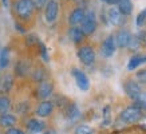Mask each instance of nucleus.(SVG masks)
Wrapping results in <instances>:
<instances>
[{
	"label": "nucleus",
	"mask_w": 146,
	"mask_h": 134,
	"mask_svg": "<svg viewBox=\"0 0 146 134\" xmlns=\"http://www.w3.org/2000/svg\"><path fill=\"white\" fill-rule=\"evenodd\" d=\"M15 13L22 22H28L35 12V5L32 0H16L13 4Z\"/></svg>",
	"instance_id": "obj_1"
},
{
	"label": "nucleus",
	"mask_w": 146,
	"mask_h": 134,
	"mask_svg": "<svg viewBox=\"0 0 146 134\" xmlns=\"http://www.w3.org/2000/svg\"><path fill=\"white\" fill-rule=\"evenodd\" d=\"M143 117V110L137 105H131V106L126 107L123 111L119 114V119L123 123H137L138 121Z\"/></svg>",
	"instance_id": "obj_2"
},
{
	"label": "nucleus",
	"mask_w": 146,
	"mask_h": 134,
	"mask_svg": "<svg viewBox=\"0 0 146 134\" xmlns=\"http://www.w3.org/2000/svg\"><path fill=\"white\" fill-rule=\"evenodd\" d=\"M80 30L84 34V36H91L94 32L97 31V18H95V13L93 11H87L84 15V19L82 20V23L79 24Z\"/></svg>",
	"instance_id": "obj_3"
},
{
	"label": "nucleus",
	"mask_w": 146,
	"mask_h": 134,
	"mask_svg": "<svg viewBox=\"0 0 146 134\" xmlns=\"http://www.w3.org/2000/svg\"><path fill=\"white\" fill-rule=\"evenodd\" d=\"M76 55H78V59L83 63L84 66H93L95 63V58H97L94 48L89 44L80 46L78 51H76Z\"/></svg>",
	"instance_id": "obj_4"
},
{
	"label": "nucleus",
	"mask_w": 146,
	"mask_h": 134,
	"mask_svg": "<svg viewBox=\"0 0 146 134\" xmlns=\"http://www.w3.org/2000/svg\"><path fill=\"white\" fill-rule=\"evenodd\" d=\"M59 15V1L58 0H48V3L44 7V19L48 24L56 22Z\"/></svg>",
	"instance_id": "obj_5"
},
{
	"label": "nucleus",
	"mask_w": 146,
	"mask_h": 134,
	"mask_svg": "<svg viewBox=\"0 0 146 134\" xmlns=\"http://www.w3.org/2000/svg\"><path fill=\"white\" fill-rule=\"evenodd\" d=\"M115 50H117V44H115L114 35H109L101 46V55L103 58H111L115 54Z\"/></svg>",
	"instance_id": "obj_6"
},
{
	"label": "nucleus",
	"mask_w": 146,
	"mask_h": 134,
	"mask_svg": "<svg viewBox=\"0 0 146 134\" xmlns=\"http://www.w3.org/2000/svg\"><path fill=\"white\" fill-rule=\"evenodd\" d=\"M52 94H54V85L50 80L40 82L39 85H38V87H36V97L39 99H42V101L48 99Z\"/></svg>",
	"instance_id": "obj_7"
},
{
	"label": "nucleus",
	"mask_w": 146,
	"mask_h": 134,
	"mask_svg": "<svg viewBox=\"0 0 146 134\" xmlns=\"http://www.w3.org/2000/svg\"><path fill=\"white\" fill-rule=\"evenodd\" d=\"M125 91H126L129 98H131L133 101H135L137 97L141 94L142 87L135 79L130 78V79H127L126 82H125Z\"/></svg>",
	"instance_id": "obj_8"
},
{
	"label": "nucleus",
	"mask_w": 146,
	"mask_h": 134,
	"mask_svg": "<svg viewBox=\"0 0 146 134\" xmlns=\"http://www.w3.org/2000/svg\"><path fill=\"white\" fill-rule=\"evenodd\" d=\"M54 111V103L52 101H48V99H46V101H42V102L38 105L35 110V114L38 115V118H47L52 114Z\"/></svg>",
	"instance_id": "obj_9"
},
{
	"label": "nucleus",
	"mask_w": 146,
	"mask_h": 134,
	"mask_svg": "<svg viewBox=\"0 0 146 134\" xmlns=\"http://www.w3.org/2000/svg\"><path fill=\"white\" fill-rule=\"evenodd\" d=\"M72 76H74V79H75V82H76V86H78L80 90L87 91V90L90 89V80H89V78H87V75H86L82 70L74 68V70H72Z\"/></svg>",
	"instance_id": "obj_10"
},
{
	"label": "nucleus",
	"mask_w": 146,
	"mask_h": 134,
	"mask_svg": "<svg viewBox=\"0 0 146 134\" xmlns=\"http://www.w3.org/2000/svg\"><path fill=\"white\" fill-rule=\"evenodd\" d=\"M131 36L133 35H131L127 30H125V28L119 30V31L117 32V35L114 36L117 47H119V48H126L129 46V43H130V40H131Z\"/></svg>",
	"instance_id": "obj_11"
},
{
	"label": "nucleus",
	"mask_w": 146,
	"mask_h": 134,
	"mask_svg": "<svg viewBox=\"0 0 146 134\" xmlns=\"http://www.w3.org/2000/svg\"><path fill=\"white\" fill-rule=\"evenodd\" d=\"M26 127L30 134H38V133H42L46 129V123L43 121H40L39 118H30L27 121Z\"/></svg>",
	"instance_id": "obj_12"
},
{
	"label": "nucleus",
	"mask_w": 146,
	"mask_h": 134,
	"mask_svg": "<svg viewBox=\"0 0 146 134\" xmlns=\"http://www.w3.org/2000/svg\"><path fill=\"white\" fill-rule=\"evenodd\" d=\"M84 15H86V11H84L82 7H76L71 11V13L68 15V24L71 27L72 26H79L82 20L84 19Z\"/></svg>",
	"instance_id": "obj_13"
},
{
	"label": "nucleus",
	"mask_w": 146,
	"mask_h": 134,
	"mask_svg": "<svg viewBox=\"0 0 146 134\" xmlns=\"http://www.w3.org/2000/svg\"><path fill=\"white\" fill-rule=\"evenodd\" d=\"M15 74L20 78H26L28 74H31V64L28 60H19L15 64Z\"/></svg>",
	"instance_id": "obj_14"
},
{
	"label": "nucleus",
	"mask_w": 146,
	"mask_h": 134,
	"mask_svg": "<svg viewBox=\"0 0 146 134\" xmlns=\"http://www.w3.org/2000/svg\"><path fill=\"white\" fill-rule=\"evenodd\" d=\"M13 87V76L11 74H4L0 78V94H8Z\"/></svg>",
	"instance_id": "obj_15"
},
{
	"label": "nucleus",
	"mask_w": 146,
	"mask_h": 134,
	"mask_svg": "<svg viewBox=\"0 0 146 134\" xmlns=\"http://www.w3.org/2000/svg\"><path fill=\"white\" fill-rule=\"evenodd\" d=\"M107 19H109V22H110L113 26H121L125 20V16L118 11V8L111 7V8L109 9V12H107Z\"/></svg>",
	"instance_id": "obj_16"
},
{
	"label": "nucleus",
	"mask_w": 146,
	"mask_h": 134,
	"mask_svg": "<svg viewBox=\"0 0 146 134\" xmlns=\"http://www.w3.org/2000/svg\"><path fill=\"white\" fill-rule=\"evenodd\" d=\"M143 63H146V52L145 54H134L127 63V70L129 71H133V70L138 68V67L141 66V64H143Z\"/></svg>",
	"instance_id": "obj_17"
},
{
	"label": "nucleus",
	"mask_w": 146,
	"mask_h": 134,
	"mask_svg": "<svg viewBox=\"0 0 146 134\" xmlns=\"http://www.w3.org/2000/svg\"><path fill=\"white\" fill-rule=\"evenodd\" d=\"M68 36L72 40V43H75V44H82L84 40V34L82 32L80 27L78 26H72L68 30Z\"/></svg>",
	"instance_id": "obj_18"
},
{
	"label": "nucleus",
	"mask_w": 146,
	"mask_h": 134,
	"mask_svg": "<svg viewBox=\"0 0 146 134\" xmlns=\"http://www.w3.org/2000/svg\"><path fill=\"white\" fill-rule=\"evenodd\" d=\"M16 122H18V118H16V115H13V114H9V113L0 114V126L1 127L9 129V127L16 125Z\"/></svg>",
	"instance_id": "obj_19"
},
{
	"label": "nucleus",
	"mask_w": 146,
	"mask_h": 134,
	"mask_svg": "<svg viewBox=\"0 0 146 134\" xmlns=\"http://www.w3.org/2000/svg\"><path fill=\"white\" fill-rule=\"evenodd\" d=\"M117 8L123 16H129V15L133 13V1L131 0H118Z\"/></svg>",
	"instance_id": "obj_20"
},
{
	"label": "nucleus",
	"mask_w": 146,
	"mask_h": 134,
	"mask_svg": "<svg viewBox=\"0 0 146 134\" xmlns=\"http://www.w3.org/2000/svg\"><path fill=\"white\" fill-rule=\"evenodd\" d=\"M63 110H64V114H66V117L70 121H76L78 118H79V115H80L79 109H78V106H76L75 103L68 102V105H67Z\"/></svg>",
	"instance_id": "obj_21"
},
{
	"label": "nucleus",
	"mask_w": 146,
	"mask_h": 134,
	"mask_svg": "<svg viewBox=\"0 0 146 134\" xmlns=\"http://www.w3.org/2000/svg\"><path fill=\"white\" fill-rule=\"evenodd\" d=\"M31 78H32V80L40 83L43 80H47L48 72H47V70H46L44 67H36V68H34L31 71Z\"/></svg>",
	"instance_id": "obj_22"
},
{
	"label": "nucleus",
	"mask_w": 146,
	"mask_h": 134,
	"mask_svg": "<svg viewBox=\"0 0 146 134\" xmlns=\"http://www.w3.org/2000/svg\"><path fill=\"white\" fill-rule=\"evenodd\" d=\"M11 109V99L5 94H0V114L7 113Z\"/></svg>",
	"instance_id": "obj_23"
},
{
	"label": "nucleus",
	"mask_w": 146,
	"mask_h": 134,
	"mask_svg": "<svg viewBox=\"0 0 146 134\" xmlns=\"http://www.w3.org/2000/svg\"><path fill=\"white\" fill-rule=\"evenodd\" d=\"M9 64V54L8 48H3L0 51V70L7 68Z\"/></svg>",
	"instance_id": "obj_24"
},
{
	"label": "nucleus",
	"mask_w": 146,
	"mask_h": 134,
	"mask_svg": "<svg viewBox=\"0 0 146 134\" xmlns=\"http://www.w3.org/2000/svg\"><path fill=\"white\" fill-rule=\"evenodd\" d=\"M141 43H142V39L139 38V35H134V36H131V40L129 43L127 48L131 50V51H137L141 47Z\"/></svg>",
	"instance_id": "obj_25"
},
{
	"label": "nucleus",
	"mask_w": 146,
	"mask_h": 134,
	"mask_svg": "<svg viewBox=\"0 0 146 134\" xmlns=\"http://www.w3.org/2000/svg\"><path fill=\"white\" fill-rule=\"evenodd\" d=\"M54 105H56L58 107H60V109H64V107L68 105V99L66 98V97H63V95H56L55 97V99H54Z\"/></svg>",
	"instance_id": "obj_26"
},
{
	"label": "nucleus",
	"mask_w": 146,
	"mask_h": 134,
	"mask_svg": "<svg viewBox=\"0 0 146 134\" xmlns=\"http://www.w3.org/2000/svg\"><path fill=\"white\" fill-rule=\"evenodd\" d=\"M134 102L138 107H141L142 110H146V91H141V94L138 95Z\"/></svg>",
	"instance_id": "obj_27"
},
{
	"label": "nucleus",
	"mask_w": 146,
	"mask_h": 134,
	"mask_svg": "<svg viewBox=\"0 0 146 134\" xmlns=\"http://www.w3.org/2000/svg\"><path fill=\"white\" fill-rule=\"evenodd\" d=\"M74 134H94V130L87 125H79L75 127Z\"/></svg>",
	"instance_id": "obj_28"
},
{
	"label": "nucleus",
	"mask_w": 146,
	"mask_h": 134,
	"mask_svg": "<svg viewBox=\"0 0 146 134\" xmlns=\"http://www.w3.org/2000/svg\"><path fill=\"white\" fill-rule=\"evenodd\" d=\"M135 23H137V27H143L146 24V8L142 9L141 12L137 15Z\"/></svg>",
	"instance_id": "obj_29"
},
{
	"label": "nucleus",
	"mask_w": 146,
	"mask_h": 134,
	"mask_svg": "<svg viewBox=\"0 0 146 134\" xmlns=\"http://www.w3.org/2000/svg\"><path fill=\"white\" fill-rule=\"evenodd\" d=\"M135 80L139 85H146V68H142L135 72Z\"/></svg>",
	"instance_id": "obj_30"
},
{
	"label": "nucleus",
	"mask_w": 146,
	"mask_h": 134,
	"mask_svg": "<svg viewBox=\"0 0 146 134\" xmlns=\"http://www.w3.org/2000/svg\"><path fill=\"white\" fill-rule=\"evenodd\" d=\"M38 44H39V47H40V54H42V58L44 59L46 62H48V54H47V48H46V46L43 44L42 42H39Z\"/></svg>",
	"instance_id": "obj_31"
},
{
	"label": "nucleus",
	"mask_w": 146,
	"mask_h": 134,
	"mask_svg": "<svg viewBox=\"0 0 146 134\" xmlns=\"http://www.w3.org/2000/svg\"><path fill=\"white\" fill-rule=\"evenodd\" d=\"M32 1H34V5H35V9L44 8L46 4L48 3V0H32Z\"/></svg>",
	"instance_id": "obj_32"
},
{
	"label": "nucleus",
	"mask_w": 146,
	"mask_h": 134,
	"mask_svg": "<svg viewBox=\"0 0 146 134\" xmlns=\"http://www.w3.org/2000/svg\"><path fill=\"white\" fill-rule=\"evenodd\" d=\"M28 109H30V105H28V102H22L18 105V111L19 113H27L28 111Z\"/></svg>",
	"instance_id": "obj_33"
},
{
	"label": "nucleus",
	"mask_w": 146,
	"mask_h": 134,
	"mask_svg": "<svg viewBox=\"0 0 146 134\" xmlns=\"http://www.w3.org/2000/svg\"><path fill=\"white\" fill-rule=\"evenodd\" d=\"M38 42H39V39H38L35 35H28L27 36V40H26V44L27 46H34V44H36Z\"/></svg>",
	"instance_id": "obj_34"
},
{
	"label": "nucleus",
	"mask_w": 146,
	"mask_h": 134,
	"mask_svg": "<svg viewBox=\"0 0 146 134\" xmlns=\"http://www.w3.org/2000/svg\"><path fill=\"white\" fill-rule=\"evenodd\" d=\"M5 134H26L23 130H20V129H18V127H9L7 131H5Z\"/></svg>",
	"instance_id": "obj_35"
},
{
	"label": "nucleus",
	"mask_w": 146,
	"mask_h": 134,
	"mask_svg": "<svg viewBox=\"0 0 146 134\" xmlns=\"http://www.w3.org/2000/svg\"><path fill=\"white\" fill-rule=\"evenodd\" d=\"M101 1L109 5H117V3H118V0H101Z\"/></svg>",
	"instance_id": "obj_36"
},
{
	"label": "nucleus",
	"mask_w": 146,
	"mask_h": 134,
	"mask_svg": "<svg viewBox=\"0 0 146 134\" xmlns=\"http://www.w3.org/2000/svg\"><path fill=\"white\" fill-rule=\"evenodd\" d=\"M15 27H16V30H18L19 32H22V34H24V32H26V28H24V27H22L19 23H15Z\"/></svg>",
	"instance_id": "obj_37"
},
{
	"label": "nucleus",
	"mask_w": 146,
	"mask_h": 134,
	"mask_svg": "<svg viewBox=\"0 0 146 134\" xmlns=\"http://www.w3.org/2000/svg\"><path fill=\"white\" fill-rule=\"evenodd\" d=\"M1 3H3V5H4L5 8H7V7H8V4H9L8 0H1Z\"/></svg>",
	"instance_id": "obj_38"
},
{
	"label": "nucleus",
	"mask_w": 146,
	"mask_h": 134,
	"mask_svg": "<svg viewBox=\"0 0 146 134\" xmlns=\"http://www.w3.org/2000/svg\"><path fill=\"white\" fill-rule=\"evenodd\" d=\"M43 134H56V133H55L54 130H47V131H44Z\"/></svg>",
	"instance_id": "obj_39"
},
{
	"label": "nucleus",
	"mask_w": 146,
	"mask_h": 134,
	"mask_svg": "<svg viewBox=\"0 0 146 134\" xmlns=\"http://www.w3.org/2000/svg\"><path fill=\"white\" fill-rule=\"evenodd\" d=\"M143 42H145V43H146V34H145V35H143Z\"/></svg>",
	"instance_id": "obj_40"
},
{
	"label": "nucleus",
	"mask_w": 146,
	"mask_h": 134,
	"mask_svg": "<svg viewBox=\"0 0 146 134\" xmlns=\"http://www.w3.org/2000/svg\"><path fill=\"white\" fill-rule=\"evenodd\" d=\"M67 1H75V0H67Z\"/></svg>",
	"instance_id": "obj_41"
}]
</instances>
